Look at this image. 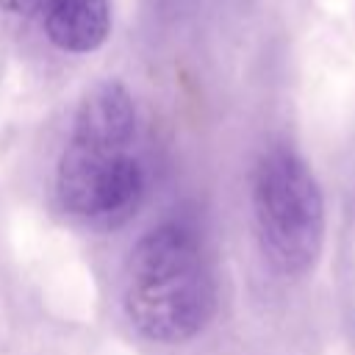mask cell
Wrapping results in <instances>:
<instances>
[{
	"label": "cell",
	"mask_w": 355,
	"mask_h": 355,
	"mask_svg": "<svg viewBox=\"0 0 355 355\" xmlns=\"http://www.w3.org/2000/svg\"><path fill=\"white\" fill-rule=\"evenodd\" d=\"M122 305L130 324L158 344H183L205 330L216 308V283L189 225L164 222L136 241L122 275Z\"/></svg>",
	"instance_id": "2"
},
{
	"label": "cell",
	"mask_w": 355,
	"mask_h": 355,
	"mask_svg": "<svg viewBox=\"0 0 355 355\" xmlns=\"http://www.w3.org/2000/svg\"><path fill=\"white\" fill-rule=\"evenodd\" d=\"M0 11L28 22L64 53H92L111 33L108 0H0Z\"/></svg>",
	"instance_id": "4"
},
{
	"label": "cell",
	"mask_w": 355,
	"mask_h": 355,
	"mask_svg": "<svg viewBox=\"0 0 355 355\" xmlns=\"http://www.w3.org/2000/svg\"><path fill=\"white\" fill-rule=\"evenodd\" d=\"M252 214L261 250L280 275L308 272L324 239L319 180L291 147H272L252 175Z\"/></svg>",
	"instance_id": "3"
},
{
	"label": "cell",
	"mask_w": 355,
	"mask_h": 355,
	"mask_svg": "<svg viewBox=\"0 0 355 355\" xmlns=\"http://www.w3.org/2000/svg\"><path fill=\"white\" fill-rule=\"evenodd\" d=\"M136 144L139 114L130 92L119 80L92 86L75 111L55 166L61 211L92 227L128 222L144 197V166Z\"/></svg>",
	"instance_id": "1"
}]
</instances>
